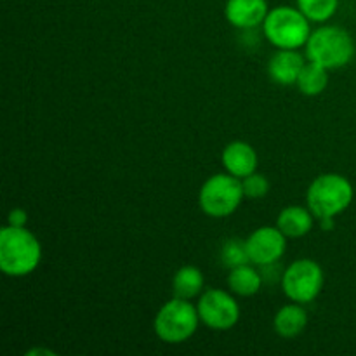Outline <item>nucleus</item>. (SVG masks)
<instances>
[{
  "mask_svg": "<svg viewBox=\"0 0 356 356\" xmlns=\"http://www.w3.org/2000/svg\"><path fill=\"white\" fill-rule=\"evenodd\" d=\"M306 325H308V313L302 308V305L294 301L278 309L273 320L275 332L287 339L299 336L306 329Z\"/></svg>",
  "mask_w": 356,
  "mask_h": 356,
  "instance_id": "obj_14",
  "label": "nucleus"
},
{
  "mask_svg": "<svg viewBox=\"0 0 356 356\" xmlns=\"http://www.w3.org/2000/svg\"><path fill=\"white\" fill-rule=\"evenodd\" d=\"M228 285L233 294L242 296V298H250V296L257 294L261 291V287H263V277L252 266L243 264V266L233 268L229 271Z\"/></svg>",
  "mask_w": 356,
  "mask_h": 356,
  "instance_id": "obj_16",
  "label": "nucleus"
},
{
  "mask_svg": "<svg viewBox=\"0 0 356 356\" xmlns=\"http://www.w3.org/2000/svg\"><path fill=\"white\" fill-rule=\"evenodd\" d=\"M205 278L204 273L197 266H183L176 271L172 278L174 298L193 299L204 291Z\"/></svg>",
  "mask_w": 356,
  "mask_h": 356,
  "instance_id": "obj_15",
  "label": "nucleus"
},
{
  "mask_svg": "<svg viewBox=\"0 0 356 356\" xmlns=\"http://www.w3.org/2000/svg\"><path fill=\"white\" fill-rule=\"evenodd\" d=\"M222 165L226 172L243 179L257 169V153L249 143L233 141L222 149Z\"/></svg>",
  "mask_w": 356,
  "mask_h": 356,
  "instance_id": "obj_12",
  "label": "nucleus"
},
{
  "mask_svg": "<svg viewBox=\"0 0 356 356\" xmlns=\"http://www.w3.org/2000/svg\"><path fill=\"white\" fill-rule=\"evenodd\" d=\"M287 249V236L278 226H261L247 238L250 261L259 266H271L282 259Z\"/></svg>",
  "mask_w": 356,
  "mask_h": 356,
  "instance_id": "obj_9",
  "label": "nucleus"
},
{
  "mask_svg": "<svg viewBox=\"0 0 356 356\" xmlns=\"http://www.w3.org/2000/svg\"><path fill=\"white\" fill-rule=\"evenodd\" d=\"M243 195L247 198H263L266 197L270 191V181L263 176V174L252 172L242 179Z\"/></svg>",
  "mask_w": 356,
  "mask_h": 356,
  "instance_id": "obj_20",
  "label": "nucleus"
},
{
  "mask_svg": "<svg viewBox=\"0 0 356 356\" xmlns=\"http://www.w3.org/2000/svg\"><path fill=\"white\" fill-rule=\"evenodd\" d=\"M305 65V58L301 52H298V49H280L268 63V73L275 83L292 86L298 82L299 73Z\"/></svg>",
  "mask_w": 356,
  "mask_h": 356,
  "instance_id": "obj_11",
  "label": "nucleus"
},
{
  "mask_svg": "<svg viewBox=\"0 0 356 356\" xmlns=\"http://www.w3.org/2000/svg\"><path fill=\"white\" fill-rule=\"evenodd\" d=\"M40 257V242L26 226L7 225L0 229V270L7 277H26L37 270Z\"/></svg>",
  "mask_w": 356,
  "mask_h": 356,
  "instance_id": "obj_1",
  "label": "nucleus"
},
{
  "mask_svg": "<svg viewBox=\"0 0 356 356\" xmlns=\"http://www.w3.org/2000/svg\"><path fill=\"white\" fill-rule=\"evenodd\" d=\"M200 322L212 330H229L240 318V306L232 294L221 289H209L197 305Z\"/></svg>",
  "mask_w": 356,
  "mask_h": 356,
  "instance_id": "obj_8",
  "label": "nucleus"
},
{
  "mask_svg": "<svg viewBox=\"0 0 356 356\" xmlns=\"http://www.w3.org/2000/svg\"><path fill=\"white\" fill-rule=\"evenodd\" d=\"M323 287V270L316 261L298 259L285 270L282 289L291 301L309 305L318 298Z\"/></svg>",
  "mask_w": 356,
  "mask_h": 356,
  "instance_id": "obj_7",
  "label": "nucleus"
},
{
  "mask_svg": "<svg viewBox=\"0 0 356 356\" xmlns=\"http://www.w3.org/2000/svg\"><path fill=\"white\" fill-rule=\"evenodd\" d=\"M334 218H322L320 219V228L323 229V232H329V229L334 228Z\"/></svg>",
  "mask_w": 356,
  "mask_h": 356,
  "instance_id": "obj_22",
  "label": "nucleus"
},
{
  "mask_svg": "<svg viewBox=\"0 0 356 356\" xmlns=\"http://www.w3.org/2000/svg\"><path fill=\"white\" fill-rule=\"evenodd\" d=\"M198 322H200L198 309L188 299L174 298L159 309L153 329L163 343L179 344L197 332Z\"/></svg>",
  "mask_w": 356,
  "mask_h": 356,
  "instance_id": "obj_5",
  "label": "nucleus"
},
{
  "mask_svg": "<svg viewBox=\"0 0 356 356\" xmlns=\"http://www.w3.org/2000/svg\"><path fill=\"white\" fill-rule=\"evenodd\" d=\"M264 37L278 49H299L306 45L312 30L309 19L299 9L289 6L275 7L263 23Z\"/></svg>",
  "mask_w": 356,
  "mask_h": 356,
  "instance_id": "obj_4",
  "label": "nucleus"
},
{
  "mask_svg": "<svg viewBox=\"0 0 356 356\" xmlns=\"http://www.w3.org/2000/svg\"><path fill=\"white\" fill-rule=\"evenodd\" d=\"M313 212L301 205H291L285 207L278 214L277 226L287 238H301L308 235L313 228Z\"/></svg>",
  "mask_w": 356,
  "mask_h": 356,
  "instance_id": "obj_13",
  "label": "nucleus"
},
{
  "mask_svg": "<svg viewBox=\"0 0 356 356\" xmlns=\"http://www.w3.org/2000/svg\"><path fill=\"white\" fill-rule=\"evenodd\" d=\"M296 86L305 96H318L329 86V70L323 68L318 63L308 61L302 66Z\"/></svg>",
  "mask_w": 356,
  "mask_h": 356,
  "instance_id": "obj_17",
  "label": "nucleus"
},
{
  "mask_svg": "<svg viewBox=\"0 0 356 356\" xmlns=\"http://www.w3.org/2000/svg\"><path fill=\"white\" fill-rule=\"evenodd\" d=\"M353 197V184L346 177L341 174H322L309 184L306 204L315 218H336L350 207Z\"/></svg>",
  "mask_w": 356,
  "mask_h": 356,
  "instance_id": "obj_3",
  "label": "nucleus"
},
{
  "mask_svg": "<svg viewBox=\"0 0 356 356\" xmlns=\"http://www.w3.org/2000/svg\"><path fill=\"white\" fill-rule=\"evenodd\" d=\"M355 40L341 26H320L312 31L306 42L308 61L318 63L327 70H337L346 66L355 58Z\"/></svg>",
  "mask_w": 356,
  "mask_h": 356,
  "instance_id": "obj_2",
  "label": "nucleus"
},
{
  "mask_svg": "<svg viewBox=\"0 0 356 356\" xmlns=\"http://www.w3.org/2000/svg\"><path fill=\"white\" fill-rule=\"evenodd\" d=\"M243 197L242 179L229 172L214 174L202 184L198 204L211 218H226L240 207Z\"/></svg>",
  "mask_w": 356,
  "mask_h": 356,
  "instance_id": "obj_6",
  "label": "nucleus"
},
{
  "mask_svg": "<svg viewBox=\"0 0 356 356\" xmlns=\"http://www.w3.org/2000/svg\"><path fill=\"white\" fill-rule=\"evenodd\" d=\"M26 355L33 356V355H54V353H52V351H49V350H40V348H37V350H31V351H28Z\"/></svg>",
  "mask_w": 356,
  "mask_h": 356,
  "instance_id": "obj_23",
  "label": "nucleus"
},
{
  "mask_svg": "<svg viewBox=\"0 0 356 356\" xmlns=\"http://www.w3.org/2000/svg\"><path fill=\"white\" fill-rule=\"evenodd\" d=\"M28 222V214L24 209H13L7 216V225L10 226H16V228H24Z\"/></svg>",
  "mask_w": 356,
  "mask_h": 356,
  "instance_id": "obj_21",
  "label": "nucleus"
},
{
  "mask_svg": "<svg viewBox=\"0 0 356 356\" xmlns=\"http://www.w3.org/2000/svg\"><path fill=\"white\" fill-rule=\"evenodd\" d=\"M268 13L270 9L266 0H228L225 7L229 24L242 30H250L263 24Z\"/></svg>",
  "mask_w": 356,
  "mask_h": 356,
  "instance_id": "obj_10",
  "label": "nucleus"
},
{
  "mask_svg": "<svg viewBox=\"0 0 356 356\" xmlns=\"http://www.w3.org/2000/svg\"><path fill=\"white\" fill-rule=\"evenodd\" d=\"M221 261L225 266L229 268V270L252 263L249 256V250H247V240H240V238L226 240L225 245H222L221 249Z\"/></svg>",
  "mask_w": 356,
  "mask_h": 356,
  "instance_id": "obj_19",
  "label": "nucleus"
},
{
  "mask_svg": "<svg viewBox=\"0 0 356 356\" xmlns=\"http://www.w3.org/2000/svg\"><path fill=\"white\" fill-rule=\"evenodd\" d=\"M339 0H298V9L309 21L323 23L336 14Z\"/></svg>",
  "mask_w": 356,
  "mask_h": 356,
  "instance_id": "obj_18",
  "label": "nucleus"
}]
</instances>
